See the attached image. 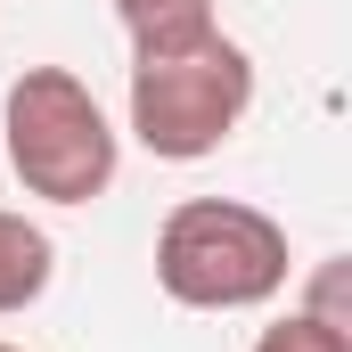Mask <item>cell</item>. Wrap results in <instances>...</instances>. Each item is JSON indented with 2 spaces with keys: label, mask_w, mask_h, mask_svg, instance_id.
<instances>
[{
  "label": "cell",
  "mask_w": 352,
  "mask_h": 352,
  "mask_svg": "<svg viewBox=\"0 0 352 352\" xmlns=\"http://www.w3.org/2000/svg\"><path fill=\"white\" fill-rule=\"evenodd\" d=\"M0 148L41 205H98L123 173V131L74 66H25L0 90Z\"/></svg>",
  "instance_id": "6da1fadb"
},
{
  "label": "cell",
  "mask_w": 352,
  "mask_h": 352,
  "mask_svg": "<svg viewBox=\"0 0 352 352\" xmlns=\"http://www.w3.org/2000/svg\"><path fill=\"white\" fill-rule=\"evenodd\" d=\"M287 230L246 197H180L156 230V287L180 311H263L287 295Z\"/></svg>",
  "instance_id": "7a4b0ae2"
},
{
  "label": "cell",
  "mask_w": 352,
  "mask_h": 352,
  "mask_svg": "<svg viewBox=\"0 0 352 352\" xmlns=\"http://www.w3.org/2000/svg\"><path fill=\"white\" fill-rule=\"evenodd\" d=\"M254 107V50L230 33H205L173 58H131L123 90V131L156 164H205L230 148V131Z\"/></svg>",
  "instance_id": "3957f363"
},
{
  "label": "cell",
  "mask_w": 352,
  "mask_h": 352,
  "mask_svg": "<svg viewBox=\"0 0 352 352\" xmlns=\"http://www.w3.org/2000/svg\"><path fill=\"white\" fill-rule=\"evenodd\" d=\"M50 278H58V238H50L33 213H8V205H0V320L33 311V303L50 295Z\"/></svg>",
  "instance_id": "277c9868"
},
{
  "label": "cell",
  "mask_w": 352,
  "mask_h": 352,
  "mask_svg": "<svg viewBox=\"0 0 352 352\" xmlns=\"http://www.w3.org/2000/svg\"><path fill=\"white\" fill-rule=\"evenodd\" d=\"M107 8H115L131 58H173V50H188V41L221 33L213 0H107Z\"/></svg>",
  "instance_id": "5b68a950"
},
{
  "label": "cell",
  "mask_w": 352,
  "mask_h": 352,
  "mask_svg": "<svg viewBox=\"0 0 352 352\" xmlns=\"http://www.w3.org/2000/svg\"><path fill=\"white\" fill-rule=\"evenodd\" d=\"M254 352H352V328H328V320H311V311H287V320H270Z\"/></svg>",
  "instance_id": "8992f818"
},
{
  "label": "cell",
  "mask_w": 352,
  "mask_h": 352,
  "mask_svg": "<svg viewBox=\"0 0 352 352\" xmlns=\"http://www.w3.org/2000/svg\"><path fill=\"white\" fill-rule=\"evenodd\" d=\"M311 320H328V328H352V311H344V254H328L320 263V278H311V303H303Z\"/></svg>",
  "instance_id": "52a82bcc"
},
{
  "label": "cell",
  "mask_w": 352,
  "mask_h": 352,
  "mask_svg": "<svg viewBox=\"0 0 352 352\" xmlns=\"http://www.w3.org/2000/svg\"><path fill=\"white\" fill-rule=\"evenodd\" d=\"M0 352H25V344H0Z\"/></svg>",
  "instance_id": "ba28073f"
}]
</instances>
